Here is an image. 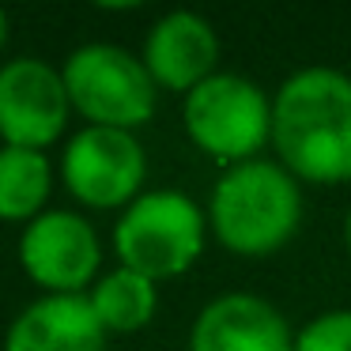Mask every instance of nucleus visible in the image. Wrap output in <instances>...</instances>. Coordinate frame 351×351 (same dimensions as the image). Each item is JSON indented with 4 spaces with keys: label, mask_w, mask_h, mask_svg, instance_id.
Listing matches in <instances>:
<instances>
[{
    "label": "nucleus",
    "mask_w": 351,
    "mask_h": 351,
    "mask_svg": "<svg viewBox=\"0 0 351 351\" xmlns=\"http://www.w3.org/2000/svg\"><path fill=\"white\" fill-rule=\"evenodd\" d=\"M272 140L283 170L302 182H351V80L302 69L272 102Z\"/></svg>",
    "instance_id": "obj_1"
},
{
    "label": "nucleus",
    "mask_w": 351,
    "mask_h": 351,
    "mask_svg": "<svg viewBox=\"0 0 351 351\" xmlns=\"http://www.w3.org/2000/svg\"><path fill=\"white\" fill-rule=\"evenodd\" d=\"M212 227L227 250L265 257L295 238L302 223V193L295 174L265 159L230 167L212 193Z\"/></svg>",
    "instance_id": "obj_2"
},
{
    "label": "nucleus",
    "mask_w": 351,
    "mask_h": 351,
    "mask_svg": "<svg viewBox=\"0 0 351 351\" xmlns=\"http://www.w3.org/2000/svg\"><path fill=\"white\" fill-rule=\"evenodd\" d=\"M114 250L121 268H132L152 283L182 276L204 250V215L185 193H144L117 219Z\"/></svg>",
    "instance_id": "obj_3"
},
{
    "label": "nucleus",
    "mask_w": 351,
    "mask_h": 351,
    "mask_svg": "<svg viewBox=\"0 0 351 351\" xmlns=\"http://www.w3.org/2000/svg\"><path fill=\"white\" fill-rule=\"evenodd\" d=\"M69 102L102 129H136L155 114V80L140 57L121 46L95 42L64 61L61 69Z\"/></svg>",
    "instance_id": "obj_4"
},
{
    "label": "nucleus",
    "mask_w": 351,
    "mask_h": 351,
    "mask_svg": "<svg viewBox=\"0 0 351 351\" xmlns=\"http://www.w3.org/2000/svg\"><path fill=\"white\" fill-rule=\"evenodd\" d=\"M185 132L200 152L223 162H250L272 136V106L253 80L234 72H215L185 95Z\"/></svg>",
    "instance_id": "obj_5"
},
{
    "label": "nucleus",
    "mask_w": 351,
    "mask_h": 351,
    "mask_svg": "<svg viewBox=\"0 0 351 351\" xmlns=\"http://www.w3.org/2000/svg\"><path fill=\"white\" fill-rule=\"evenodd\" d=\"M61 174L76 200L91 208H117L136 197L147 174V159L132 132L87 125L64 147Z\"/></svg>",
    "instance_id": "obj_6"
},
{
    "label": "nucleus",
    "mask_w": 351,
    "mask_h": 351,
    "mask_svg": "<svg viewBox=\"0 0 351 351\" xmlns=\"http://www.w3.org/2000/svg\"><path fill=\"white\" fill-rule=\"evenodd\" d=\"M69 87L53 64L16 57L0 69V140L8 147L42 152L69 121Z\"/></svg>",
    "instance_id": "obj_7"
},
{
    "label": "nucleus",
    "mask_w": 351,
    "mask_h": 351,
    "mask_svg": "<svg viewBox=\"0 0 351 351\" xmlns=\"http://www.w3.org/2000/svg\"><path fill=\"white\" fill-rule=\"evenodd\" d=\"M19 261L34 283L49 287L53 295H80L87 280L99 272V238L95 227L76 212H42L27 223Z\"/></svg>",
    "instance_id": "obj_8"
},
{
    "label": "nucleus",
    "mask_w": 351,
    "mask_h": 351,
    "mask_svg": "<svg viewBox=\"0 0 351 351\" xmlns=\"http://www.w3.org/2000/svg\"><path fill=\"white\" fill-rule=\"evenodd\" d=\"M219 38L197 12H170L152 27L144 42V64L155 84L170 91H193L215 76Z\"/></svg>",
    "instance_id": "obj_9"
},
{
    "label": "nucleus",
    "mask_w": 351,
    "mask_h": 351,
    "mask_svg": "<svg viewBox=\"0 0 351 351\" xmlns=\"http://www.w3.org/2000/svg\"><path fill=\"white\" fill-rule=\"evenodd\" d=\"M189 351H295L287 321L257 295H223L200 310Z\"/></svg>",
    "instance_id": "obj_10"
},
{
    "label": "nucleus",
    "mask_w": 351,
    "mask_h": 351,
    "mask_svg": "<svg viewBox=\"0 0 351 351\" xmlns=\"http://www.w3.org/2000/svg\"><path fill=\"white\" fill-rule=\"evenodd\" d=\"M106 328L91 295H46L31 302L4 336V351H102Z\"/></svg>",
    "instance_id": "obj_11"
},
{
    "label": "nucleus",
    "mask_w": 351,
    "mask_h": 351,
    "mask_svg": "<svg viewBox=\"0 0 351 351\" xmlns=\"http://www.w3.org/2000/svg\"><path fill=\"white\" fill-rule=\"evenodd\" d=\"M49 197V159L31 147H0V219H38Z\"/></svg>",
    "instance_id": "obj_12"
},
{
    "label": "nucleus",
    "mask_w": 351,
    "mask_h": 351,
    "mask_svg": "<svg viewBox=\"0 0 351 351\" xmlns=\"http://www.w3.org/2000/svg\"><path fill=\"white\" fill-rule=\"evenodd\" d=\"M91 306L106 332H136L155 313V283L132 268H117L95 283Z\"/></svg>",
    "instance_id": "obj_13"
},
{
    "label": "nucleus",
    "mask_w": 351,
    "mask_h": 351,
    "mask_svg": "<svg viewBox=\"0 0 351 351\" xmlns=\"http://www.w3.org/2000/svg\"><path fill=\"white\" fill-rule=\"evenodd\" d=\"M295 351H351V310H332L313 317L295 336Z\"/></svg>",
    "instance_id": "obj_14"
},
{
    "label": "nucleus",
    "mask_w": 351,
    "mask_h": 351,
    "mask_svg": "<svg viewBox=\"0 0 351 351\" xmlns=\"http://www.w3.org/2000/svg\"><path fill=\"white\" fill-rule=\"evenodd\" d=\"M4 38H8V16H4V8H0V46H4Z\"/></svg>",
    "instance_id": "obj_15"
},
{
    "label": "nucleus",
    "mask_w": 351,
    "mask_h": 351,
    "mask_svg": "<svg viewBox=\"0 0 351 351\" xmlns=\"http://www.w3.org/2000/svg\"><path fill=\"white\" fill-rule=\"evenodd\" d=\"M343 238H348V253H351V212H348V227H343Z\"/></svg>",
    "instance_id": "obj_16"
}]
</instances>
